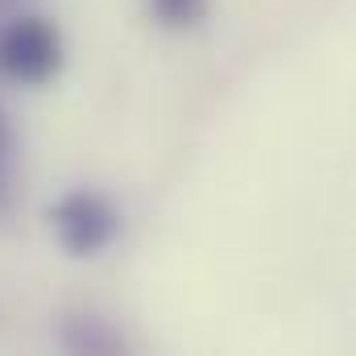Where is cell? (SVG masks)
Masks as SVG:
<instances>
[{
	"mask_svg": "<svg viewBox=\"0 0 356 356\" xmlns=\"http://www.w3.org/2000/svg\"><path fill=\"white\" fill-rule=\"evenodd\" d=\"M13 203H17V175H13V154H8L0 158V220L13 211Z\"/></svg>",
	"mask_w": 356,
	"mask_h": 356,
	"instance_id": "cell-5",
	"label": "cell"
},
{
	"mask_svg": "<svg viewBox=\"0 0 356 356\" xmlns=\"http://www.w3.org/2000/svg\"><path fill=\"white\" fill-rule=\"evenodd\" d=\"M149 13L166 29H195L207 17V0H149Z\"/></svg>",
	"mask_w": 356,
	"mask_h": 356,
	"instance_id": "cell-4",
	"label": "cell"
},
{
	"mask_svg": "<svg viewBox=\"0 0 356 356\" xmlns=\"http://www.w3.org/2000/svg\"><path fill=\"white\" fill-rule=\"evenodd\" d=\"M50 228L71 257H99L120 236V216L99 191H71L50 207Z\"/></svg>",
	"mask_w": 356,
	"mask_h": 356,
	"instance_id": "cell-2",
	"label": "cell"
},
{
	"mask_svg": "<svg viewBox=\"0 0 356 356\" xmlns=\"http://www.w3.org/2000/svg\"><path fill=\"white\" fill-rule=\"evenodd\" d=\"M63 58V33L50 17H17L0 29V75L21 88L50 83Z\"/></svg>",
	"mask_w": 356,
	"mask_h": 356,
	"instance_id": "cell-1",
	"label": "cell"
},
{
	"mask_svg": "<svg viewBox=\"0 0 356 356\" xmlns=\"http://www.w3.org/2000/svg\"><path fill=\"white\" fill-rule=\"evenodd\" d=\"M58 336H63V344L71 353H120L124 348L120 336L112 327H104L99 319H91V315H67Z\"/></svg>",
	"mask_w": 356,
	"mask_h": 356,
	"instance_id": "cell-3",
	"label": "cell"
},
{
	"mask_svg": "<svg viewBox=\"0 0 356 356\" xmlns=\"http://www.w3.org/2000/svg\"><path fill=\"white\" fill-rule=\"evenodd\" d=\"M17 149V133H13V120L0 112V158H8Z\"/></svg>",
	"mask_w": 356,
	"mask_h": 356,
	"instance_id": "cell-6",
	"label": "cell"
}]
</instances>
